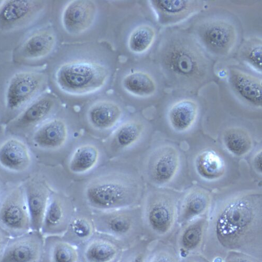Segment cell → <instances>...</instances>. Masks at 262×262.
Wrapping results in <instances>:
<instances>
[{
    "label": "cell",
    "instance_id": "cell-1",
    "mask_svg": "<svg viewBox=\"0 0 262 262\" xmlns=\"http://www.w3.org/2000/svg\"><path fill=\"white\" fill-rule=\"evenodd\" d=\"M207 219L202 254L212 249L215 255L213 262H222L231 252L261 260V192L246 191L229 196Z\"/></svg>",
    "mask_w": 262,
    "mask_h": 262
},
{
    "label": "cell",
    "instance_id": "cell-2",
    "mask_svg": "<svg viewBox=\"0 0 262 262\" xmlns=\"http://www.w3.org/2000/svg\"><path fill=\"white\" fill-rule=\"evenodd\" d=\"M161 70L168 82L188 92L199 90L208 79L211 63L193 36L172 31L163 39L159 51Z\"/></svg>",
    "mask_w": 262,
    "mask_h": 262
},
{
    "label": "cell",
    "instance_id": "cell-3",
    "mask_svg": "<svg viewBox=\"0 0 262 262\" xmlns=\"http://www.w3.org/2000/svg\"><path fill=\"white\" fill-rule=\"evenodd\" d=\"M142 186L133 174L121 171L100 173L86 183L85 206L92 211H107L140 206Z\"/></svg>",
    "mask_w": 262,
    "mask_h": 262
},
{
    "label": "cell",
    "instance_id": "cell-4",
    "mask_svg": "<svg viewBox=\"0 0 262 262\" xmlns=\"http://www.w3.org/2000/svg\"><path fill=\"white\" fill-rule=\"evenodd\" d=\"M111 77L104 63L90 59H75L64 62L56 70L55 82L62 93L85 96L102 90Z\"/></svg>",
    "mask_w": 262,
    "mask_h": 262
},
{
    "label": "cell",
    "instance_id": "cell-5",
    "mask_svg": "<svg viewBox=\"0 0 262 262\" xmlns=\"http://www.w3.org/2000/svg\"><path fill=\"white\" fill-rule=\"evenodd\" d=\"M141 204L145 238L151 242H165L178 224L176 200L165 191L152 190L145 195Z\"/></svg>",
    "mask_w": 262,
    "mask_h": 262
},
{
    "label": "cell",
    "instance_id": "cell-6",
    "mask_svg": "<svg viewBox=\"0 0 262 262\" xmlns=\"http://www.w3.org/2000/svg\"><path fill=\"white\" fill-rule=\"evenodd\" d=\"M92 214L96 232L116 238L126 248L145 238L140 206Z\"/></svg>",
    "mask_w": 262,
    "mask_h": 262
},
{
    "label": "cell",
    "instance_id": "cell-7",
    "mask_svg": "<svg viewBox=\"0 0 262 262\" xmlns=\"http://www.w3.org/2000/svg\"><path fill=\"white\" fill-rule=\"evenodd\" d=\"M193 37L202 49L211 55L224 58L235 48L238 34L230 19L221 16L206 18L193 28Z\"/></svg>",
    "mask_w": 262,
    "mask_h": 262
},
{
    "label": "cell",
    "instance_id": "cell-8",
    "mask_svg": "<svg viewBox=\"0 0 262 262\" xmlns=\"http://www.w3.org/2000/svg\"><path fill=\"white\" fill-rule=\"evenodd\" d=\"M179 150L171 144H163L152 149L143 164L144 176L152 186L162 188L176 179L181 167Z\"/></svg>",
    "mask_w": 262,
    "mask_h": 262
},
{
    "label": "cell",
    "instance_id": "cell-9",
    "mask_svg": "<svg viewBox=\"0 0 262 262\" xmlns=\"http://www.w3.org/2000/svg\"><path fill=\"white\" fill-rule=\"evenodd\" d=\"M45 73L23 71L10 79L5 92V104L8 110L14 112L24 109L43 94L48 85Z\"/></svg>",
    "mask_w": 262,
    "mask_h": 262
},
{
    "label": "cell",
    "instance_id": "cell-10",
    "mask_svg": "<svg viewBox=\"0 0 262 262\" xmlns=\"http://www.w3.org/2000/svg\"><path fill=\"white\" fill-rule=\"evenodd\" d=\"M0 227L11 237L32 230L31 217L23 189H12L0 202Z\"/></svg>",
    "mask_w": 262,
    "mask_h": 262
},
{
    "label": "cell",
    "instance_id": "cell-11",
    "mask_svg": "<svg viewBox=\"0 0 262 262\" xmlns=\"http://www.w3.org/2000/svg\"><path fill=\"white\" fill-rule=\"evenodd\" d=\"M41 1L6 0L0 4V30L10 31L32 24L45 9Z\"/></svg>",
    "mask_w": 262,
    "mask_h": 262
},
{
    "label": "cell",
    "instance_id": "cell-12",
    "mask_svg": "<svg viewBox=\"0 0 262 262\" xmlns=\"http://www.w3.org/2000/svg\"><path fill=\"white\" fill-rule=\"evenodd\" d=\"M45 237L32 230L11 237L0 262H41Z\"/></svg>",
    "mask_w": 262,
    "mask_h": 262
},
{
    "label": "cell",
    "instance_id": "cell-13",
    "mask_svg": "<svg viewBox=\"0 0 262 262\" xmlns=\"http://www.w3.org/2000/svg\"><path fill=\"white\" fill-rule=\"evenodd\" d=\"M98 15L96 4L90 0H73L63 9L61 21L64 31L71 35H79L89 31Z\"/></svg>",
    "mask_w": 262,
    "mask_h": 262
},
{
    "label": "cell",
    "instance_id": "cell-14",
    "mask_svg": "<svg viewBox=\"0 0 262 262\" xmlns=\"http://www.w3.org/2000/svg\"><path fill=\"white\" fill-rule=\"evenodd\" d=\"M126 249L116 238L97 232L78 247L80 262H117Z\"/></svg>",
    "mask_w": 262,
    "mask_h": 262
},
{
    "label": "cell",
    "instance_id": "cell-15",
    "mask_svg": "<svg viewBox=\"0 0 262 262\" xmlns=\"http://www.w3.org/2000/svg\"><path fill=\"white\" fill-rule=\"evenodd\" d=\"M75 208L68 199L51 195L40 228L43 236L62 235L67 231Z\"/></svg>",
    "mask_w": 262,
    "mask_h": 262
},
{
    "label": "cell",
    "instance_id": "cell-16",
    "mask_svg": "<svg viewBox=\"0 0 262 262\" xmlns=\"http://www.w3.org/2000/svg\"><path fill=\"white\" fill-rule=\"evenodd\" d=\"M149 4L159 23L163 26L176 25L199 12L201 2L191 0H151Z\"/></svg>",
    "mask_w": 262,
    "mask_h": 262
},
{
    "label": "cell",
    "instance_id": "cell-17",
    "mask_svg": "<svg viewBox=\"0 0 262 262\" xmlns=\"http://www.w3.org/2000/svg\"><path fill=\"white\" fill-rule=\"evenodd\" d=\"M58 107L59 101L54 96L43 94L23 109L12 125L16 128L39 126L52 118Z\"/></svg>",
    "mask_w": 262,
    "mask_h": 262
},
{
    "label": "cell",
    "instance_id": "cell-18",
    "mask_svg": "<svg viewBox=\"0 0 262 262\" xmlns=\"http://www.w3.org/2000/svg\"><path fill=\"white\" fill-rule=\"evenodd\" d=\"M123 116L121 105L107 99L94 102L86 113V120L90 126L100 132L114 129L122 122Z\"/></svg>",
    "mask_w": 262,
    "mask_h": 262
},
{
    "label": "cell",
    "instance_id": "cell-19",
    "mask_svg": "<svg viewBox=\"0 0 262 262\" xmlns=\"http://www.w3.org/2000/svg\"><path fill=\"white\" fill-rule=\"evenodd\" d=\"M69 137L70 129L67 122L61 118H52L38 126L32 140L39 148L57 150L67 144Z\"/></svg>",
    "mask_w": 262,
    "mask_h": 262
},
{
    "label": "cell",
    "instance_id": "cell-20",
    "mask_svg": "<svg viewBox=\"0 0 262 262\" xmlns=\"http://www.w3.org/2000/svg\"><path fill=\"white\" fill-rule=\"evenodd\" d=\"M57 38L54 32L49 29L39 30L28 36L19 46L17 56L27 61L45 58L54 50Z\"/></svg>",
    "mask_w": 262,
    "mask_h": 262
},
{
    "label": "cell",
    "instance_id": "cell-21",
    "mask_svg": "<svg viewBox=\"0 0 262 262\" xmlns=\"http://www.w3.org/2000/svg\"><path fill=\"white\" fill-rule=\"evenodd\" d=\"M212 204V196L207 190L195 187L184 195L178 209V224L181 227L206 216Z\"/></svg>",
    "mask_w": 262,
    "mask_h": 262
},
{
    "label": "cell",
    "instance_id": "cell-22",
    "mask_svg": "<svg viewBox=\"0 0 262 262\" xmlns=\"http://www.w3.org/2000/svg\"><path fill=\"white\" fill-rule=\"evenodd\" d=\"M207 224V217L204 216L180 228L177 246L179 254L182 258L193 255H201Z\"/></svg>",
    "mask_w": 262,
    "mask_h": 262
},
{
    "label": "cell",
    "instance_id": "cell-23",
    "mask_svg": "<svg viewBox=\"0 0 262 262\" xmlns=\"http://www.w3.org/2000/svg\"><path fill=\"white\" fill-rule=\"evenodd\" d=\"M24 191L32 230L40 231L43 215L51 195L50 189L42 181L34 180L27 183Z\"/></svg>",
    "mask_w": 262,
    "mask_h": 262
},
{
    "label": "cell",
    "instance_id": "cell-24",
    "mask_svg": "<svg viewBox=\"0 0 262 262\" xmlns=\"http://www.w3.org/2000/svg\"><path fill=\"white\" fill-rule=\"evenodd\" d=\"M31 163L30 150L23 141L10 138L0 145V166L5 169L23 172L30 167Z\"/></svg>",
    "mask_w": 262,
    "mask_h": 262
},
{
    "label": "cell",
    "instance_id": "cell-25",
    "mask_svg": "<svg viewBox=\"0 0 262 262\" xmlns=\"http://www.w3.org/2000/svg\"><path fill=\"white\" fill-rule=\"evenodd\" d=\"M199 114L198 102L191 99H182L169 108L167 115L168 125L174 133H187L198 121Z\"/></svg>",
    "mask_w": 262,
    "mask_h": 262
},
{
    "label": "cell",
    "instance_id": "cell-26",
    "mask_svg": "<svg viewBox=\"0 0 262 262\" xmlns=\"http://www.w3.org/2000/svg\"><path fill=\"white\" fill-rule=\"evenodd\" d=\"M229 80L232 89L240 98L253 107H261L262 85L259 79L233 69L230 71Z\"/></svg>",
    "mask_w": 262,
    "mask_h": 262
},
{
    "label": "cell",
    "instance_id": "cell-27",
    "mask_svg": "<svg viewBox=\"0 0 262 262\" xmlns=\"http://www.w3.org/2000/svg\"><path fill=\"white\" fill-rule=\"evenodd\" d=\"M146 126L140 120L132 119L120 123L113 130L109 145L113 150L123 151L134 148L142 139Z\"/></svg>",
    "mask_w": 262,
    "mask_h": 262
},
{
    "label": "cell",
    "instance_id": "cell-28",
    "mask_svg": "<svg viewBox=\"0 0 262 262\" xmlns=\"http://www.w3.org/2000/svg\"><path fill=\"white\" fill-rule=\"evenodd\" d=\"M96 232L92 211L75 209L67 231L62 235L68 242L79 247Z\"/></svg>",
    "mask_w": 262,
    "mask_h": 262
},
{
    "label": "cell",
    "instance_id": "cell-29",
    "mask_svg": "<svg viewBox=\"0 0 262 262\" xmlns=\"http://www.w3.org/2000/svg\"><path fill=\"white\" fill-rule=\"evenodd\" d=\"M41 262H80L78 248L62 235L45 236Z\"/></svg>",
    "mask_w": 262,
    "mask_h": 262
},
{
    "label": "cell",
    "instance_id": "cell-30",
    "mask_svg": "<svg viewBox=\"0 0 262 262\" xmlns=\"http://www.w3.org/2000/svg\"><path fill=\"white\" fill-rule=\"evenodd\" d=\"M194 167L198 176L208 182L220 180L226 171L224 159L212 149L201 151L195 158Z\"/></svg>",
    "mask_w": 262,
    "mask_h": 262
},
{
    "label": "cell",
    "instance_id": "cell-31",
    "mask_svg": "<svg viewBox=\"0 0 262 262\" xmlns=\"http://www.w3.org/2000/svg\"><path fill=\"white\" fill-rule=\"evenodd\" d=\"M100 158L97 146L92 143L82 144L73 150L68 163L69 169L76 176L88 173L98 166Z\"/></svg>",
    "mask_w": 262,
    "mask_h": 262
},
{
    "label": "cell",
    "instance_id": "cell-32",
    "mask_svg": "<svg viewBox=\"0 0 262 262\" xmlns=\"http://www.w3.org/2000/svg\"><path fill=\"white\" fill-rule=\"evenodd\" d=\"M222 140L228 154L237 158L247 156L253 147L250 133L242 127L234 126L227 128L223 132Z\"/></svg>",
    "mask_w": 262,
    "mask_h": 262
},
{
    "label": "cell",
    "instance_id": "cell-33",
    "mask_svg": "<svg viewBox=\"0 0 262 262\" xmlns=\"http://www.w3.org/2000/svg\"><path fill=\"white\" fill-rule=\"evenodd\" d=\"M123 90L128 95L137 98L145 99L154 96L157 85L148 73L135 70L127 73L122 78Z\"/></svg>",
    "mask_w": 262,
    "mask_h": 262
},
{
    "label": "cell",
    "instance_id": "cell-34",
    "mask_svg": "<svg viewBox=\"0 0 262 262\" xmlns=\"http://www.w3.org/2000/svg\"><path fill=\"white\" fill-rule=\"evenodd\" d=\"M156 36V30L154 27L147 24L139 25L131 31L128 36V50L135 55H143L154 45Z\"/></svg>",
    "mask_w": 262,
    "mask_h": 262
},
{
    "label": "cell",
    "instance_id": "cell-35",
    "mask_svg": "<svg viewBox=\"0 0 262 262\" xmlns=\"http://www.w3.org/2000/svg\"><path fill=\"white\" fill-rule=\"evenodd\" d=\"M238 57L255 72H262V42L258 37L246 39L240 47Z\"/></svg>",
    "mask_w": 262,
    "mask_h": 262
},
{
    "label": "cell",
    "instance_id": "cell-36",
    "mask_svg": "<svg viewBox=\"0 0 262 262\" xmlns=\"http://www.w3.org/2000/svg\"><path fill=\"white\" fill-rule=\"evenodd\" d=\"M145 262H181L179 254L166 242H152Z\"/></svg>",
    "mask_w": 262,
    "mask_h": 262
},
{
    "label": "cell",
    "instance_id": "cell-37",
    "mask_svg": "<svg viewBox=\"0 0 262 262\" xmlns=\"http://www.w3.org/2000/svg\"><path fill=\"white\" fill-rule=\"evenodd\" d=\"M152 242L143 238L126 249L117 262H145Z\"/></svg>",
    "mask_w": 262,
    "mask_h": 262
},
{
    "label": "cell",
    "instance_id": "cell-38",
    "mask_svg": "<svg viewBox=\"0 0 262 262\" xmlns=\"http://www.w3.org/2000/svg\"><path fill=\"white\" fill-rule=\"evenodd\" d=\"M222 262H261V260L244 253L231 252L227 254Z\"/></svg>",
    "mask_w": 262,
    "mask_h": 262
},
{
    "label": "cell",
    "instance_id": "cell-39",
    "mask_svg": "<svg viewBox=\"0 0 262 262\" xmlns=\"http://www.w3.org/2000/svg\"><path fill=\"white\" fill-rule=\"evenodd\" d=\"M252 165L256 172L261 176L262 173V151L261 148L256 151L253 155Z\"/></svg>",
    "mask_w": 262,
    "mask_h": 262
},
{
    "label": "cell",
    "instance_id": "cell-40",
    "mask_svg": "<svg viewBox=\"0 0 262 262\" xmlns=\"http://www.w3.org/2000/svg\"><path fill=\"white\" fill-rule=\"evenodd\" d=\"M11 237L0 227V259H1Z\"/></svg>",
    "mask_w": 262,
    "mask_h": 262
},
{
    "label": "cell",
    "instance_id": "cell-41",
    "mask_svg": "<svg viewBox=\"0 0 262 262\" xmlns=\"http://www.w3.org/2000/svg\"><path fill=\"white\" fill-rule=\"evenodd\" d=\"M181 262H209L201 254L193 255L183 258Z\"/></svg>",
    "mask_w": 262,
    "mask_h": 262
}]
</instances>
